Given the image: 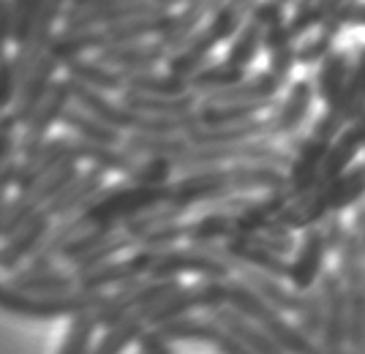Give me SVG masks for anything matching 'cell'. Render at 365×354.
<instances>
[{
    "label": "cell",
    "instance_id": "cell-50",
    "mask_svg": "<svg viewBox=\"0 0 365 354\" xmlns=\"http://www.w3.org/2000/svg\"><path fill=\"white\" fill-rule=\"evenodd\" d=\"M11 41H14V9L11 0H0V61L9 58Z\"/></svg>",
    "mask_w": 365,
    "mask_h": 354
},
{
    "label": "cell",
    "instance_id": "cell-49",
    "mask_svg": "<svg viewBox=\"0 0 365 354\" xmlns=\"http://www.w3.org/2000/svg\"><path fill=\"white\" fill-rule=\"evenodd\" d=\"M19 183V158H11L6 167H0V227H3V218L9 210V191L16 188Z\"/></svg>",
    "mask_w": 365,
    "mask_h": 354
},
{
    "label": "cell",
    "instance_id": "cell-3",
    "mask_svg": "<svg viewBox=\"0 0 365 354\" xmlns=\"http://www.w3.org/2000/svg\"><path fill=\"white\" fill-rule=\"evenodd\" d=\"M107 292H88L79 289L52 297H38L16 289L14 283L0 281V311L16 316V319H36V322H55V319H71L79 313H93V308L104 300Z\"/></svg>",
    "mask_w": 365,
    "mask_h": 354
},
{
    "label": "cell",
    "instance_id": "cell-23",
    "mask_svg": "<svg viewBox=\"0 0 365 354\" xmlns=\"http://www.w3.org/2000/svg\"><path fill=\"white\" fill-rule=\"evenodd\" d=\"M66 79L71 82H79V85H88V88H96L101 93H118L120 95L125 90V77L123 71L107 66L104 61H98L96 55H82V58H74L66 68Z\"/></svg>",
    "mask_w": 365,
    "mask_h": 354
},
{
    "label": "cell",
    "instance_id": "cell-35",
    "mask_svg": "<svg viewBox=\"0 0 365 354\" xmlns=\"http://www.w3.org/2000/svg\"><path fill=\"white\" fill-rule=\"evenodd\" d=\"M243 79H245V68H240V66H235V63L229 61H221V63H205L197 74L188 77V85H191V90L197 93L199 98H205L210 93L232 88V85H237Z\"/></svg>",
    "mask_w": 365,
    "mask_h": 354
},
{
    "label": "cell",
    "instance_id": "cell-29",
    "mask_svg": "<svg viewBox=\"0 0 365 354\" xmlns=\"http://www.w3.org/2000/svg\"><path fill=\"white\" fill-rule=\"evenodd\" d=\"M311 98L314 90L308 82H297L289 90V98L281 104V109L267 120V137H284V134H294L303 125L305 115L311 109Z\"/></svg>",
    "mask_w": 365,
    "mask_h": 354
},
{
    "label": "cell",
    "instance_id": "cell-44",
    "mask_svg": "<svg viewBox=\"0 0 365 354\" xmlns=\"http://www.w3.org/2000/svg\"><path fill=\"white\" fill-rule=\"evenodd\" d=\"M185 240V221H172L158 229L148 231L145 237L137 240V248H153V251H167Z\"/></svg>",
    "mask_w": 365,
    "mask_h": 354
},
{
    "label": "cell",
    "instance_id": "cell-15",
    "mask_svg": "<svg viewBox=\"0 0 365 354\" xmlns=\"http://www.w3.org/2000/svg\"><path fill=\"white\" fill-rule=\"evenodd\" d=\"M9 283H14L16 289L28 294H38V297H52V294L74 292L76 273L68 264H46V267H36V264H25L16 273H11Z\"/></svg>",
    "mask_w": 365,
    "mask_h": 354
},
{
    "label": "cell",
    "instance_id": "cell-6",
    "mask_svg": "<svg viewBox=\"0 0 365 354\" xmlns=\"http://www.w3.org/2000/svg\"><path fill=\"white\" fill-rule=\"evenodd\" d=\"M227 281L229 278H202L199 283L180 286L178 292H172L148 313V327H158L161 322L178 319L194 311H207L213 313L215 308L227 306Z\"/></svg>",
    "mask_w": 365,
    "mask_h": 354
},
{
    "label": "cell",
    "instance_id": "cell-45",
    "mask_svg": "<svg viewBox=\"0 0 365 354\" xmlns=\"http://www.w3.org/2000/svg\"><path fill=\"white\" fill-rule=\"evenodd\" d=\"M19 128L22 125L11 109L0 115V167H6L11 158H19Z\"/></svg>",
    "mask_w": 365,
    "mask_h": 354
},
{
    "label": "cell",
    "instance_id": "cell-61",
    "mask_svg": "<svg viewBox=\"0 0 365 354\" xmlns=\"http://www.w3.org/2000/svg\"><path fill=\"white\" fill-rule=\"evenodd\" d=\"M360 352H363V354H365V343H363V349H360Z\"/></svg>",
    "mask_w": 365,
    "mask_h": 354
},
{
    "label": "cell",
    "instance_id": "cell-11",
    "mask_svg": "<svg viewBox=\"0 0 365 354\" xmlns=\"http://www.w3.org/2000/svg\"><path fill=\"white\" fill-rule=\"evenodd\" d=\"M68 6H71V0H44L28 36L16 44V52L11 55L16 71H19V82H22V77H28V71L46 55L49 41L58 33V25H63V16L68 11Z\"/></svg>",
    "mask_w": 365,
    "mask_h": 354
},
{
    "label": "cell",
    "instance_id": "cell-32",
    "mask_svg": "<svg viewBox=\"0 0 365 354\" xmlns=\"http://www.w3.org/2000/svg\"><path fill=\"white\" fill-rule=\"evenodd\" d=\"M273 104V98H264V101H240V104H210V101H199L197 107V120L199 125H235L245 123V120H254L262 109H267Z\"/></svg>",
    "mask_w": 365,
    "mask_h": 354
},
{
    "label": "cell",
    "instance_id": "cell-38",
    "mask_svg": "<svg viewBox=\"0 0 365 354\" xmlns=\"http://www.w3.org/2000/svg\"><path fill=\"white\" fill-rule=\"evenodd\" d=\"M123 251H134V240H131L123 229H115L104 243H98L91 254H85L79 262L71 264V270H74L76 276H82V273H88V270H93V267L109 262V259H118Z\"/></svg>",
    "mask_w": 365,
    "mask_h": 354
},
{
    "label": "cell",
    "instance_id": "cell-36",
    "mask_svg": "<svg viewBox=\"0 0 365 354\" xmlns=\"http://www.w3.org/2000/svg\"><path fill=\"white\" fill-rule=\"evenodd\" d=\"M76 155L79 161L91 164V167H98V170L115 172V175H128L131 167L137 164V155H131L125 147H112V145H91V142H79L76 139Z\"/></svg>",
    "mask_w": 365,
    "mask_h": 354
},
{
    "label": "cell",
    "instance_id": "cell-24",
    "mask_svg": "<svg viewBox=\"0 0 365 354\" xmlns=\"http://www.w3.org/2000/svg\"><path fill=\"white\" fill-rule=\"evenodd\" d=\"M61 125L66 128V134L76 137L79 142H91V145H112V147H120L123 139H125V134H123L120 128L98 120L96 115L85 112V109L76 107V104L68 107V112L63 115Z\"/></svg>",
    "mask_w": 365,
    "mask_h": 354
},
{
    "label": "cell",
    "instance_id": "cell-34",
    "mask_svg": "<svg viewBox=\"0 0 365 354\" xmlns=\"http://www.w3.org/2000/svg\"><path fill=\"white\" fill-rule=\"evenodd\" d=\"M148 330V319L145 313H131L120 322L104 327L101 338L93 343L91 354H123L128 346H134L139 340V335Z\"/></svg>",
    "mask_w": 365,
    "mask_h": 354
},
{
    "label": "cell",
    "instance_id": "cell-51",
    "mask_svg": "<svg viewBox=\"0 0 365 354\" xmlns=\"http://www.w3.org/2000/svg\"><path fill=\"white\" fill-rule=\"evenodd\" d=\"M319 229L322 234H324V243H327V251H338L341 248V243L346 240V227L341 224V218L335 216V213H330V216H324L319 221Z\"/></svg>",
    "mask_w": 365,
    "mask_h": 354
},
{
    "label": "cell",
    "instance_id": "cell-19",
    "mask_svg": "<svg viewBox=\"0 0 365 354\" xmlns=\"http://www.w3.org/2000/svg\"><path fill=\"white\" fill-rule=\"evenodd\" d=\"M107 185V172L98 170V167H88V170H79L71 183L63 188L55 199L46 204V213L55 218H68L85 210L93 202V197Z\"/></svg>",
    "mask_w": 365,
    "mask_h": 354
},
{
    "label": "cell",
    "instance_id": "cell-37",
    "mask_svg": "<svg viewBox=\"0 0 365 354\" xmlns=\"http://www.w3.org/2000/svg\"><path fill=\"white\" fill-rule=\"evenodd\" d=\"M232 237V216L218 210H205L199 218L185 224V243L202 246V243H221Z\"/></svg>",
    "mask_w": 365,
    "mask_h": 354
},
{
    "label": "cell",
    "instance_id": "cell-55",
    "mask_svg": "<svg viewBox=\"0 0 365 354\" xmlns=\"http://www.w3.org/2000/svg\"><path fill=\"white\" fill-rule=\"evenodd\" d=\"M338 25H365V6H351V9H338L330 22V31Z\"/></svg>",
    "mask_w": 365,
    "mask_h": 354
},
{
    "label": "cell",
    "instance_id": "cell-7",
    "mask_svg": "<svg viewBox=\"0 0 365 354\" xmlns=\"http://www.w3.org/2000/svg\"><path fill=\"white\" fill-rule=\"evenodd\" d=\"M71 104H74L71 82L66 77H58L55 85H52V90L46 93V98L31 115V120L22 125V134H19V158L36 153L46 139L52 137V128L58 123H63V115L68 112Z\"/></svg>",
    "mask_w": 365,
    "mask_h": 354
},
{
    "label": "cell",
    "instance_id": "cell-57",
    "mask_svg": "<svg viewBox=\"0 0 365 354\" xmlns=\"http://www.w3.org/2000/svg\"><path fill=\"white\" fill-rule=\"evenodd\" d=\"M354 234H357V240H360L363 254H365V204L357 207V216H354Z\"/></svg>",
    "mask_w": 365,
    "mask_h": 354
},
{
    "label": "cell",
    "instance_id": "cell-2",
    "mask_svg": "<svg viewBox=\"0 0 365 354\" xmlns=\"http://www.w3.org/2000/svg\"><path fill=\"white\" fill-rule=\"evenodd\" d=\"M172 197V183L167 185H139L131 180H123L115 185H104L93 202L74 213L82 229L88 227H118L120 229L125 221L148 213L158 204H167Z\"/></svg>",
    "mask_w": 365,
    "mask_h": 354
},
{
    "label": "cell",
    "instance_id": "cell-1",
    "mask_svg": "<svg viewBox=\"0 0 365 354\" xmlns=\"http://www.w3.org/2000/svg\"><path fill=\"white\" fill-rule=\"evenodd\" d=\"M365 197V164L346 170L344 175H338L330 183H319L311 194H305L300 199H292L273 224L284 227V229H311L317 227L322 218L330 213H341L351 204Z\"/></svg>",
    "mask_w": 365,
    "mask_h": 354
},
{
    "label": "cell",
    "instance_id": "cell-56",
    "mask_svg": "<svg viewBox=\"0 0 365 354\" xmlns=\"http://www.w3.org/2000/svg\"><path fill=\"white\" fill-rule=\"evenodd\" d=\"M327 46H330V36H324L322 41H311V44H305L300 52H297V61L300 63H314L319 61L322 55L327 52Z\"/></svg>",
    "mask_w": 365,
    "mask_h": 354
},
{
    "label": "cell",
    "instance_id": "cell-13",
    "mask_svg": "<svg viewBox=\"0 0 365 354\" xmlns=\"http://www.w3.org/2000/svg\"><path fill=\"white\" fill-rule=\"evenodd\" d=\"M66 161H79V155H76V137H71V134L49 137L36 153L19 158V183H16V191H25V188L36 185L41 177H46L49 172H55Z\"/></svg>",
    "mask_w": 365,
    "mask_h": 354
},
{
    "label": "cell",
    "instance_id": "cell-18",
    "mask_svg": "<svg viewBox=\"0 0 365 354\" xmlns=\"http://www.w3.org/2000/svg\"><path fill=\"white\" fill-rule=\"evenodd\" d=\"M324 256H327V243L319 227H311L305 231L303 243L297 248V256L289 262V276L287 281L292 283L294 292H308L317 286L322 278V267H324Z\"/></svg>",
    "mask_w": 365,
    "mask_h": 354
},
{
    "label": "cell",
    "instance_id": "cell-31",
    "mask_svg": "<svg viewBox=\"0 0 365 354\" xmlns=\"http://www.w3.org/2000/svg\"><path fill=\"white\" fill-rule=\"evenodd\" d=\"M185 134H125L123 147L139 158H178L188 150Z\"/></svg>",
    "mask_w": 365,
    "mask_h": 354
},
{
    "label": "cell",
    "instance_id": "cell-60",
    "mask_svg": "<svg viewBox=\"0 0 365 354\" xmlns=\"http://www.w3.org/2000/svg\"><path fill=\"white\" fill-rule=\"evenodd\" d=\"M305 354H322V346H319V343H314V346H311Z\"/></svg>",
    "mask_w": 365,
    "mask_h": 354
},
{
    "label": "cell",
    "instance_id": "cell-40",
    "mask_svg": "<svg viewBox=\"0 0 365 354\" xmlns=\"http://www.w3.org/2000/svg\"><path fill=\"white\" fill-rule=\"evenodd\" d=\"M346 82H349V77H346V58L344 55H330L324 61V66H322V74H319L322 101L327 107H335L338 98L346 90Z\"/></svg>",
    "mask_w": 365,
    "mask_h": 354
},
{
    "label": "cell",
    "instance_id": "cell-5",
    "mask_svg": "<svg viewBox=\"0 0 365 354\" xmlns=\"http://www.w3.org/2000/svg\"><path fill=\"white\" fill-rule=\"evenodd\" d=\"M227 306L237 313L257 322L262 330H267L289 354H305L317 340H311L297 324H289L281 311L273 308L267 300H262L245 281H227Z\"/></svg>",
    "mask_w": 365,
    "mask_h": 354
},
{
    "label": "cell",
    "instance_id": "cell-20",
    "mask_svg": "<svg viewBox=\"0 0 365 354\" xmlns=\"http://www.w3.org/2000/svg\"><path fill=\"white\" fill-rule=\"evenodd\" d=\"M175 11H158V14L131 16L107 28H98V52L107 46L118 44H134V41H148V38H158L161 33L169 28Z\"/></svg>",
    "mask_w": 365,
    "mask_h": 354
},
{
    "label": "cell",
    "instance_id": "cell-53",
    "mask_svg": "<svg viewBox=\"0 0 365 354\" xmlns=\"http://www.w3.org/2000/svg\"><path fill=\"white\" fill-rule=\"evenodd\" d=\"M281 9H284V0H264L251 9V19L259 22L262 28H270V25L281 22Z\"/></svg>",
    "mask_w": 365,
    "mask_h": 354
},
{
    "label": "cell",
    "instance_id": "cell-14",
    "mask_svg": "<svg viewBox=\"0 0 365 354\" xmlns=\"http://www.w3.org/2000/svg\"><path fill=\"white\" fill-rule=\"evenodd\" d=\"M330 139L322 137H311L303 139V145L297 147V155L292 158L289 164V183H287V191H289L292 199H300L305 194H311L317 185H319V172L322 164L327 158V150H330Z\"/></svg>",
    "mask_w": 365,
    "mask_h": 354
},
{
    "label": "cell",
    "instance_id": "cell-22",
    "mask_svg": "<svg viewBox=\"0 0 365 354\" xmlns=\"http://www.w3.org/2000/svg\"><path fill=\"white\" fill-rule=\"evenodd\" d=\"M215 322L221 324L227 333H232L235 338H240L248 346V349H254L257 354H289L278 340L267 333V330H262L257 322H251L248 316H243V313H237L235 308H229V306H224V308H215L213 313Z\"/></svg>",
    "mask_w": 365,
    "mask_h": 354
},
{
    "label": "cell",
    "instance_id": "cell-8",
    "mask_svg": "<svg viewBox=\"0 0 365 354\" xmlns=\"http://www.w3.org/2000/svg\"><path fill=\"white\" fill-rule=\"evenodd\" d=\"M158 251L153 248H134L128 256H118V259H109V262L93 267L88 273L76 276L79 289H88V292H109V289H118L123 283H131L137 278H148L155 264Z\"/></svg>",
    "mask_w": 365,
    "mask_h": 354
},
{
    "label": "cell",
    "instance_id": "cell-27",
    "mask_svg": "<svg viewBox=\"0 0 365 354\" xmlns=\"http://www.w3.org/2000/svg\"><path fill=\"white\" fill-rule=\"evenodd\" d=\"M287 79H281L273 71H264V74H257V77H245L243 82L232 85V88H224L218 93H210L205 95L202 101H210V104H240V101H264V98H273L275 93L281 90Z\"/></svg>",
    "mask_w": 365,
    "mask_h": 354
},
{
    "label": "cell",
    "instance_id": "cell-48",
    "mask_svg": "<svg viewBox=\"0 0 365 354\" xmlns=\"http://www.w3.org/2000/svg\"><path fill=\"white\" fill-rule=\"evenodd\" d=\"M338 9H341V3H338V0H324V3H319V6L303 9V11H297V14H294V19H292L289 33H292V36H294V33H303L305 28H311L314 22H319V19H324V16L335 14Z\"/></svg>",
    "mask_w": 365,
    "mask_h": 354
},
{
    "label": "cell",
    "instance_id": "cell-16",
    "mask_svg": "<svg viewBox=\"0 0 365 354\" xmlns=\"http://www.w3.org/2000/svg\"><path fill=\"white\" fill-rule=\"evenodd\" d=\"M93 55L123 74H134V71H148V68H158L161 63H167L169 49L158 38H148V41H134V44L107 46Z\"/></svg>",
    "mask_w": 365,
    "mask_h": 354
},
{
    "label": "cell",
    "instance_id": "cell-52",
    "mask_svg": "<svg viewBox=\"0 0 365 354\" xmlns=\"http://www.w3.org/2000/svg\"><path fill=\"white\" fill-rule=\"evenodd\" d=\"M139 354H175L172 352V343H169L155 327H148L137 340Z\"/></svg>",
    "mask_w": 365,
    "mask_h": 354
},
{
    "label": "cell",
    "instance_id": "cell-41",
    "mask_svg": "<svg viewBox=\"0 0 365 354\" xmlns=\"http://www.w3.org/2000/svg\"><path fill=\"white\" fill-rule=\"evenodd\" d=\"M324 313H327V297L319 286H314V289L303 292V306L297 311V327L311 340H317L322 333V324H324Z\"/></svg>",
    "mask_w": 365,
    "mask_h": 354
},
{
    "label": "cell",
    "instance_id": "cell-47",
    "mask_svg": "<svg viewBox=\"0 0 365 354\" xmlns=\"http://www.w3.org/2000/svg\"><path fill=\"white\" fill-rule=\"evenodd\" d=\"M44 0H11V9H14V44H19L31 25L36 22V16L41 11Z\"/></svg>",
    "mask_w": 365,
    "mask_h": 354
},
{
    "label": "cell",
    "instance_id": "cell-42",
    "mask_svg": "<svg viewBox=\"0 0 365 354\" xmlns=\"http://www.w3.org/2000/svg\"><path fill=\"white\" fill-rule=\"evenodd\" d=\"M175 172L178 170H175L172 158H139L137 155V164L125 175V180L139 185H167L172 183Z\"/></svg>",
    "mask_w": 365,
    "mask_h": 354
},
{
    "label": "cell",
    "instance_id": "cell-25",
    "mask_svg": "<svg viewBox=\"0 0 365 354\" xmlns=\"http://www.w3.org/2000/svg\"><path fill=\"white\" fill-rule=\"evenodd\" d=\"M237 273H240V281H245L262 300H267L281 313H297L300 306H303V294L294 292V289H287L281 283V278L254 270V267H237Z\"/></svg>",
    "mask_w": 365,
    "mask_h": 354
},
{
    "label": "cell",
    "instance_id": "cell-54",
    "mask_svg": "<svg viewBox=\"0 0 365 354\" xmlns=\"http://www.w3.org/2000/svg\"><path fill=\"white\" fill-rule=\"evenodd\" d=\"M213 346H215V352H218V354H257L254 349H248L240 338H235L232 333H227V330H224V333L215 338Z\"/></svg>",
    "mask_w": 365,
    "mask_h": 354
},
{
    "label": "cell",
    "instance_id": "cell-4",
    "mask_svg": "<svg viewBox=\"0 0 365 354\" xmlns=\"http://www.w3.org/2000/svg\"><path fill=\"white\" fill-rule=\"evenodd\" d=\"M180 286V278H137V281L123 283L104 294V300L93 308V319L101 330L131 316V313H145V319H148V313L158 303H164L172 292H178Z\"/></svg>",
    "mask_w": 365,
    "mask_h": 354
},
{
    "label": "cell",
    "instance_id": "cell-33",
    "mask_svg": "<svg viewBox=\"0 0 365 354\" xmlns=\"http://www.w3.org/2000/svg\"><path fill=\"white\" fill-rule=\"evenodd\" d=\"M125 77V90L142 93V95H182L191 93L188 79L172 71L161 68H148V71H134V74H123Z\"/></svg>",
    "mask_w": 365,
    "mask_h": 354
},
{
    "label": "cell",
    "instance_id": "cell-30",
    "mask_svg": "<svg viewBox=\"0 0 365 354\" xmlns=\"http://www.w3.org/2000/svg\"><path fill=\"white\" fill-rule=\"evenodd\" d=\"M120 101L142 115H185V112H194L202 98L194 90L182 95H142V93L123 90Z\"/></svg>",
    "mask_w": 365,
    "mask_h": 354
},
{
    "label": "cell",
    "instance_id": "cell-43",
    "mask_svg": "<svg viewBox=\"0 0 365 354\" xmlns=\"http://www.w3.org/2000/svg\"><path fill=\"white\" fill-rule=\"evenodd\" d=\"M262 25L259 22H248L243 31L235 36V41H232V46H229L227 52V61L235 63V66H240V68H248L251 63H254V58H257L259 46H262Z\"/></svg>",
    "mask_w": 365,
    "mask_h": 354
},
{
    "label": "cell",
    "instance_id": "cell-26",
    "mask_svg": "<svg viewBox=\"0 0 365 354\" xmlns=\"http://www.w3.org/2000/svg\"><path fill=\"white\" fill-rule=\"evenodd\" d=\"M267 137V120H245V123H235V125H215V128H207V125H197L191 128L185 139L191 145H199V147H213V145H240V142H251V139H262Z\"/></svg>",
    "mask_w": 365,
    "mask_h": 354
},
{
    "label": "cell",
    "instance_id": "cell-46",
    "mask_svg": "<svg viewBox=\"0 0 365 354\" xmlns=\"http://www.w3.org/2000/svg\"><path fill=\"white\" fill-rule=\"evenodd\" d=\"M16 93H19V71L14 66V58L0 61V115L14 107Z\"/></svg>",
    "mask_w": 365,
    "mask_h": 354
},
{
    "label": "cell",
    "instance_id": "cell-12",
    "mask_svg": "<svg viewBox=\"0 0 365 354\" xmlns=\"http://www.w3.org/2000/svg\"><path fill=\"white\" fill-rule=\"evenodd\" d=\"M55 227V218L44 210L33 213L16 231H11L3 243H0V270L3 273H16L19 267L31 262L38 254V248L44 246L46 234Z\"/></svg>",
    "mask_w": 365,
    "mask_h": 354
},
{
    "label": "cell",
    "instance_id": "cell-9",
    "mask_svg": "<svg viewBox=\"0 0 365 354\" xmlns=\"http://www.w3.org/2000/svg\"><path fill=\"white\" fill-rule=\"evenodd\" d=\"M232 191V177H229V167H205L197 172H185L180 180L172 183V197L169 204L180 207L182 213L194 210V207H205L215 199H224Z\"/></svg>",
    "mask_w": 365,
    "mask_h": 354
},
{
    "label": "cell",
    "instance_id": "cell-21",
    "mask_svg": "<svg viewBox=\"0 0 365 354\" xmlns=\"http://www.w3.org/2000/svg\"><path fill=\"white\" fill-rule=\"evenodd\" d=\"M71 82V79H68ZM71 95H74V104L82 107L85 112L96 115L98 120L120 128L123 134H131L134 125H137V112L128 109L120 98H109V93H101L96 88H88V85H79V82H71Z\"/></svg>",
    "mask_w": 365,
    "mask_h": 354
},
{
    "label": "cell",
    "instance_id": "cell-17",
    "mask_svg": "<svg viewBox=\"0 0 365 354\" xmlns=\"http://www.w3.org/2000/svg\"><path fill=\"white\" fill-rule=\"evenodd\" d=\"M58 71H61V63L55 61V58H49V55H44V58L28 71V77H22L16 101H14V107H11L19 125H25L31 120V115L46 98V93L52 90V85H55V79H58Z\"/></svg>",
    "mask_w": 365,
    "mask_h": 354
},
{
    "label": "cell",
    "instance_id": "cell-39",
    "mask_svg": "<svg viewBox=\"0 0 365 354\" xmlns=\"http://www.w3.org/2000/svg\"><path fill=\"white\" fill-rule=\"evenodd\" d=\"M96 330L98 324L93 319V313H79L68 319V330L63 335L61 352L58 354H91L93 343H96Z\"/></svg>",
    "mask_w": 365,
    "mask_h": 354
},
{
    "label": "cell",
    "instance_id": "cell-10",
    "mask_svg": "<svg viewBox=\"0 0 365 354\" xmlns=\"http://www.w3.org/2000/svg\"><path fill=\"white\" fill-rule=\"evenodd\" d=\"M180 276H199V278H229L232 267L224 259L207 254L205 248L188 246L185 248H167L158 251L155 264L150 270V278H180Z\"/></svg>",
    "mask_w": 365,
    "mask_h": 354
},
{
    "label": "cell",
    "instance_id": "cell-58",
    "mask_svg": "<svg viewBox=\"0 0 365 354\" xmlns=\"http://www.w3.org/2000/svg\"><path fill=\"white\" fill-rule=\"evenodd\" d=\"M349 128H351V134L360 139V145L365 147V109L360 112V115H357V120H351Z\"/></svg>",
    "mask_w": 365,
    "mask_h": 354
},
{
    "label": "cell",
    "instance_id": "cell-59",
    "mask_svg": "<svg viewBox=\"0 0 365 354\" xmlns=\"http://www.w3.org/2000/svg\"><path fill=\"white\" fill-rule=\"evenodd\" d=\"M93 3H118V0H71V6H93Z\"/></svg>",
    "mask_w": 365,
    "mask_h": 354
},
{
    "label": "cell",
    "instance_id": "cell-28",
    "mask_svg": "<svg viewBox=\"0 0 365 354\" xmlns=\"http://www.w3.org/2000/svg\"><path fill=\"white\" fill-rule=\"evenodd\" d=\"M169 343H182V340H194V343H215V338L224 333V327L215 322L213 316H194L185 313L178 319H169L155 327Z\"/></svg>",
    "mask_w": 365,
    "mask_h": 354
}]
</instances>
